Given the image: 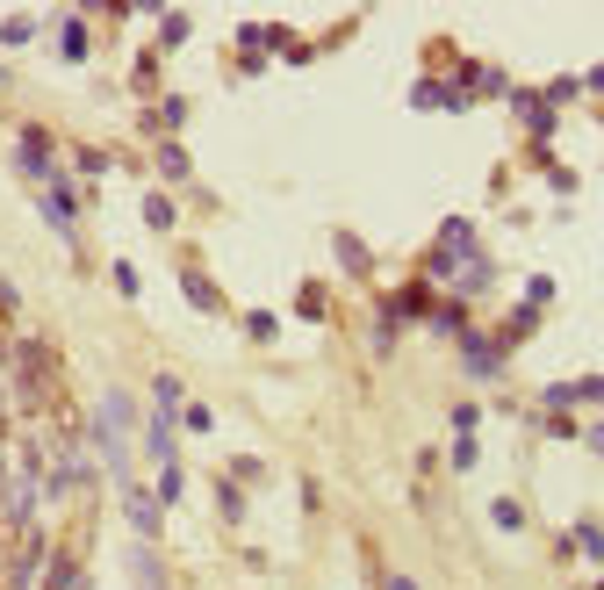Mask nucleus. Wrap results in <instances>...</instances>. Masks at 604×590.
<instances>
[{
    "label": "nucleus",
    "mask_w": 604,
    "mask_h": 590,
    "mask_svg": "<svg viewBox=\"0 0 604 590\" xmlns=\"http://www.w3.org/2000/svg\"><path fill=\"white\" fill-rule=\"evenodd\" d=\"M15 173L36 180V188L58 180V173H50V137H43V130H22V144H15Z\"/></svg>",
    "instance_id": "nucleus-1"
},
{
    "label": "nucleus",
    "mask_w": 604,
    "mask_h": 590,
    "mask_svg": "<svg viewBox=\"0 0 604 590\" xmlns=\"http://www.w3.org/2000/svg\"><path fill=\"white\" fill-rule=\"evenodd\" d=\"M123 511H130V525H137V540L151 548V540H158V525H166V504H158V497H144L137 482H130V490H123Z\"/></svg>",
    "instance_id": "nucleus-2"
},
{
    "label": "nucleus",
    "mask_w": 604,
    "mask_h": 590,
    "mask_svg": "<svg viewBox=\"0 0 604 590\" xmlns=\"http://www.w3.org/2000/svg\"><path fill=\"white\" fill-rule=\"evenodd\" d=\"M43 217H50V231H65V238H73L80 202H73V188H65V180H50V188H43Z\"/></svg>",
    "instance_id": "nucleus-3"
},
{
    "label": "nucleus",
    "mask_w": 604,
    "mask_h": 590,
    "mask_svg": "<svg viewBox=\"0 0 604 590\" xmlns=\"http://www.w3.org/2000/svg\"><path fill=\"white\" fill-rule=\"evenodd\" d=\"M58 50H65V65H80L87 50H94V36H87V22H80V15H65V29H58Z\"/></svg>",
    "instance_id": "nucleus-4"
},
{
    "label": "nucleus",
    "mask_w": 604,
    "mask_h": 590,
    "mask_svg": "<svg viewBox=\"0 0 604 590\" xmlns=\"http://www.w3.org/2000/svg\"><path fill=\"white\" fill-rule=\"evenodd\" d=\"M130 576H137L144 590H166V569H158V555H151V548H137V555H130Z\"/></svg>",
    "instance_id": "nucleus-5"
},
{
    "label": "nucleus",
    "mask_w": 604,
    "mask_h": 590,
    "mask_svg": "<svg viewBox=\"0 0 604 590\" xmlns=\"http://www.w3.org/2000/svg\"><path fill=\"white\" fill-rule=\"evenodd\" d=\"M36 569H43V540H36V533H29V555L15 562V576H8V590H29V583H36Z\"/></svg>",
    "instance_id": "nucleus-6"
},
{
    "label": "nucleus",
    "mask_w": 604,
    "mask_h": 590,
    "mask_svg": "<svg viewBox=\"0 0 604 590\" xmlns=\"http://www.w3.org/2000/svg\"><path fill=\"white\" fill-rule=\"evenodd\" d=\"M180 288H187V303H195V310H224V295H216V281H202V274H180Z\"/></svg>",
    "instance_id": "nucleus-7"
},
{
    "label": "nucleus",
    "mask_w": 604,
    "mask_h": 590,
    "mask_svg": "<svg viewBox=\"0 0 604 590\" xmlns=\"http://www.w3.org/2000/svg\"><path fill=\"white\" fill-rule=\"evenodd\" d=\"M518 116H525L532 130H554V109H547V101H539V94H518Z\"/></svg>",
    "instance_id": "nucleus-8"
},
{
    "label": "nucleus",
    "mask_w": 604,
    "mask_h": 590,
    "mask_svg": "<svg viewBox=\"0 0 604 590\" xmlns=\"http://www.w3.org/2000/svg\"><path fill=\"white\" fill-rule=\"evenodd\" d=\"M339 259H346V274H367V245L353 231H339Z\"/></svg>",
    "instance_id": "nucleus-9"
},
{
    "label": "nucleus",
    "mask_w": 604,
    "mask_h": 590,
    "mask_svg": "<svg viewBox=\"0 0 604 590\" xmlns=\"http://www.w3.org/2000/svg\"><path fill=\"white\" fill-rule=\"evenodd\" d=\"M144 224L151 231H173V202L166 195H144Z\"/></svg>",
    "instance_id": "nucleus-10"
},
{
    "label": "nucleus",
    "mask_w": 604,
    "mask_h": 590,
    "mask_svg": "<svg viewBox=\"0 0 604 590\" xmlns=\"http://www.w3.org/2000/svg\"><path fill=\"white\" fill-rule=\"evenodd\" d=\"M158 173H166V180H187V151H180V144H158Z\"/></svg>",
    "instance_id": "nucleus-11"
},
{
    "label": "nucleus",
    "mask_w": 604,
    "mask_h": 590,
    "mask_svg": "<svg viewBox=\"0 0 604 590\" xmlns=\"http://www.w3.org/2000/svg\"><path fill=\"white\" fill-rule=\"evenodd\" d=\"M50 590H80V562H73V555L50 562Z\"/></svg>",
    "instance_id": "nucleus-12"
},
{
    "label": "nucleus",
    "mask_w": 604,
    "mask_h": 590,
    "mask_svg": "<svg viewBox=\"0 0 604 590\" xmlns=\"http://www.w3.org/2000/svg\"><path fill=\"white\" fill-rule=\"evenodd\" d=\"M151 396H158V410H173L180 403V374H151Z\"/></svg>",
    "instance_id": "nucleus-13"
},
{
    "label": "nucleus",
    "mask_w": 604,
    "mask_h": 590,
    "mask_svg": "<svg viewBox=\"0 0 604 590\" xmlns=\"http://www.w3.org/2000/svg\"><path fill=\"white\" fill-rule=\"evenodd\" d=\"M29 36H36L29 15H8V22H0V43H29Z\"/></svg>",
    "instance_id": "nucleus-14"
},
{
    "label": "nucleus",
    "mask_w": 604,
    "mask_h": 590,
    "mask_svg": "<svg viewBox=\"0 0 604 590\" xmlns=\"http://www.w3.org/2000/svg\"><path fill=\"white\" fill-rule=\"evenodd\" d=\"M489 518H497V525H504V533H518V525H525V511H518V504H511V497H497V504H489Z\"/></svg>",
    "instance_id": "nucleus-15"
},
{
    "label": "nucleus",
    "mask_w": 604,
    "mask_h": 590,
    "mask_svg": "<svg viewBox=\"0 0 604 590\" xmlns=\"http://www.w3.org/2000/svg\"><path fill=\"white\" fill-rule=\"evenodd\" d=\"M576 403H604V374H583V382H569Z\"/></svg>",
    "instance_id": "nucleus-16"
},
{
    "label": "nucleus",
    "mask_w": 604,
    "mask_h": 590,
    "mask_svg": "<svg viewBox=\"0 0 604 590\" xmlns=\"http://www.w3.org/2000/svg\"><path fill=\"white\" fill-rule=\"evenodd\" d=\"M245 332H252V339H273V332H281V317H266V310H252V317H245Z\"/></svg>",
    "instance_id": "nucleus-17"
},
{
    "label": "nucleus",
    "mask_w": 604,
    "mask_h": 590,
    "mask_svg": "<svg viewBox=\"0 0 604 590\" xmlns=\"http://www.w3.org/2000/svg\"><path fill=\"white\" fill-rule=\"evenodd\" d=\"M216 504H224V518H245V497H238V482H224V490H216Z\"/></svg>",
    "instance_id": "nucleus-18"
},
{
    "label": "nucleus",
    "mask_w": 604,
    "mask_h": 590,
    "mask_svg": "<svg viewBox=\"0 0 604 590\" xmlns=\"http://www.w3.org/2000/svg\"><path fill=\"white\" fill-rule=\"evenodd\" d=\"M576 540H583V555H590V562H604V533H597V525H576Z\"/></svg>",
    "instance_id": "nucleus-19"
},
{
    "label": "nucleus",
    "mask_w": 604,
    "mask_h": 590,
    "mask_svg": "<svg viewBox=\"0 0 604 590\" xmlns=\"http://www.w3.org/2000/svg\"><path fill=\"white\" fill-rule=\"evenodd\" d=\"M583 440H590V447H597V454H604V425H590V433H583Z\"/></svg>",
    "instance_id": "nucleus-20"
},
{
    "label": "nucleus",
    "mask_w": 604,
    "mask_h": 590,
    "mask_svg": "<svg viewBox=\"0 0 604 590\" xmlns=\"http://www.w3.org/2000/svg\"><path fill=\"white\" fill-rule=\"evenodd\" d=\"M381 590H417V583H410V576H389V583H381Z\"/></svg>",
    "instance_id": "nucleus-21"
}]
</instances>
